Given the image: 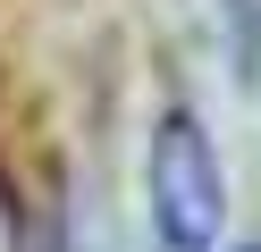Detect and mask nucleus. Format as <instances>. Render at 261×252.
I'll return each instance as SVG.
<instances>
[{
	"label": "nucleus",
	"mask_w": 261,
	"mask_h": 252,
	"mask_svg": "<svg viewBox=\"0 0 261 252\" xmlns=\"http://www.w3.org/2000/svg\"><path fill=\"white\" fill-rule=\"evenodd\" d=\"M143 210H152V244L160 252H219V210H227V177L211 134L186 109L160 118L152 151H143Z\"/></svg>",
	"instance_id": "1"
},
{
	"label": "nucleus",
	"mask_w": 261,
	"mask_h": 252,
	"mask_svg": "<svg viewBox=\"0 0 261 252\" xmlns=\"http://www.w3.org/2000/svg\"><path fill=\"white\" fill-rule=\"evenodd\" d=\"M244 252H261V244H244Z\"/></svg>",
	"instance_id": "2"
}]
</instances>
